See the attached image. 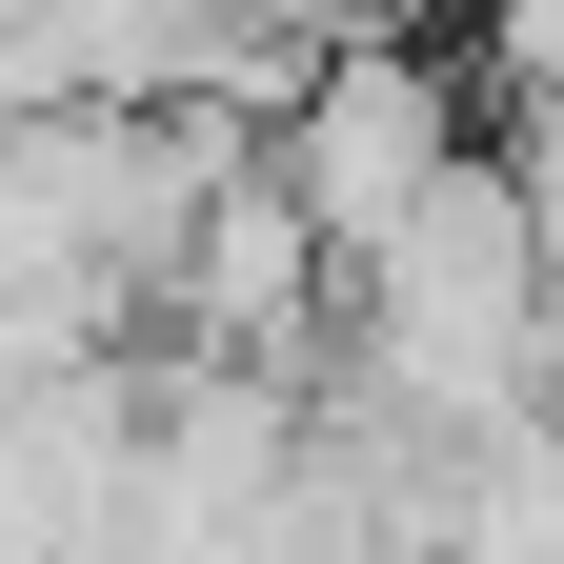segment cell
Here are the masks:
<instances>
[{"label": "cell", "mask_w": 564, "mask_h": 564, "mask_svg": "<svg viewBox=\"0 0 564 564\" xmlns=\"http://www.w3.org/2000/svg\"><path fill=\"white\" fill-rule=\"evenodd\" d=\"M464 61L444 41H343V61H303V82H282V121H262V182H282V223H303L323 262H364L383 223L423 182L464 162Z\"/></svg>", "instance_id": "cell-1"}]
</instances>
